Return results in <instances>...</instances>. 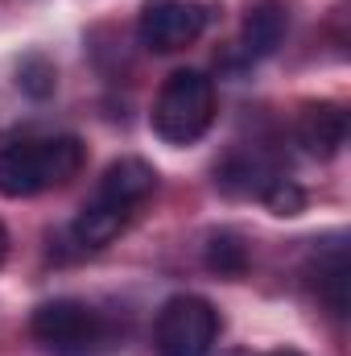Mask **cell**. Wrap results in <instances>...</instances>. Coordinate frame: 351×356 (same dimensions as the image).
Listing matches in <instances>:
<instances>
[{
    "label": "cell",
    "mask_w": 351,
    "mask_h": 356,
    "mask_svg": "<svg viewBox=\"0 0 351 356\" xmlns=\"http://www.w3.org/2000/svg\"><path fill=\"white\" fill-rule=\"evenodd\" d=\"M87 145L79 137H42L0 149V195L29 199L46 186H62L83 170Z\"/></svg>",
    "instance_id": "6da1fadb"
},
{
    "label": "cell",
    "mask_w": 351,
    "mask_h": 356,
    "mask_svg": "<svg viewBox=\"0 0 351 356\" xmlns=\"http://www.w3.org/2000/svg\"><path fill=\"white\" fill-rule=\"evenodd\" d=\"M215 120V83L203 71H174L153 104V133L170 145L198 141Z\"/></svg>",
    "instance_id": "7a4b0ae2"
},
{
    "label": "cell",
    "mask_w": 351,
    "mask_h": 356,
    "mask_svg": "<svg viewBox=\"0 0 351 356\" xmlns=\"http://www.w3.org/2000/svg\"><path fill=\"white\" fill-rule=\"evenodd\" d=\"M219 340V311L203 294H174L157 311V356H211Z\"/></svg>",
    "instance_id": "3957f363"
},
{
    "label": "cell",
    "mask_w": 351,
    "mask_h": 356,
    "mask_svg": "<svg viewBox=\"0 0 351 356\" xmlns=\"http://www.w3.org/2000/svg\"><path fill=\"white\" fill-rule=\"evenodd\" d=\"M207 17L211 8L203 0H145L137 33L153 54H178L203 38Z\"/></svg>",
    "instance_id": "277c9868"
},
{
    "label": "cell",
    "mask_w": 351,
    "mask_h": 356,
    "mask_svg": "<svg viewBox=\"0 0 351 356\" xmlns=\"http://www.w3.org/2000/svg\"><path fill=\"white\" fill-rule=\"evenodd\" d=\"M29 332L37 344L54 348V353H87L91 344L99 340L103 323L99 315L91 311L87 302L79 298H54V302H42L29 319Z\"/></svg>",
    "instance_id": "5b68a950"
},
{
    "label": "cell",
    "mask_w": 351,
    "mask_h": 356,
    "mask_svg": "<svg viewBox=\"0 0 351 356\" xmlns=\"http://www.w3.org/2000/svg\"><path fill=\"white\" fill-rule=\"evenodd\" d=\"M157 186V170L145 162V158H120L112 162L103 178H99V191H95V203L112 207V211H132L137 203H145Z\"/></svg>",
    "instance_id": "8992f818"
},
{
    "label": "cell",
    "mask_w": 351,
    "mask_h": 356,
    "mask_svg": "<svg viewBox=\"0 0 351 356\" xmlns=\"http://www.w3.org/2000/svg\"><path fill=\"white\" fill-rule=\"evenodd\" d=\"M298 141L306 145L310 158H335L348 145V112L331 99L306 104L298 116Z\"/></svg>",
    "instance_id": "52a82bcc"
},
{
    "label": "cell",
    "mask_w": 351,
    "mask_h": 356,
    "mask_svg": "<svg viewBox=\"0 0 351 356\" xmlns=\"http://www.w3.org/2000/svg\"><path fill=\"white\" fill-rule=\"evenodd\" d=\"M289 29V8L285 0H252L244 13V29H240V46L248 58H268Z\"/></svg>",
    "instance_id": "ba28073f"
},
{
    "label": "cell",
    "mask_w": 351,
    "mask_h": 356,
    "mask_svg": "<svg viewBox=\"0 0 351 356\" xmlns=\"http://www.w3.org/2000/svg\"><path fill=\"white\" fill-rule=\"evenodd\" d=\"M124 211H112V207H103V203H95L91 199L87 207L79 211V220L71 224V236H75V245L79 249H103V245H112L116 236H120V228H124Z\"/></svg>",
    "instance_id": "9c48e42d"
},
{
    "label": "cell",
    "mask_w": 351,
    "mask_h": 356,
    "mask_svg": "<svg viewBox=\"0 0 351 356\" xmlns=\"http://www.w3.org/2000/svg\"><path fill=\"white\" fill-rule=\"evenodd\" d=\"M207 269H215L219 277H240L248 269V249L236 232H215L207 241Z\"/></svg>",
    "instance_id": "30bf717a"
},
{
    "label": "cell",
    "mask_w": 351,
    "mask_h": 356,
    "mask_svg": "<svg viewBox=\"0 0 351 356\" xmlns=\"http://www.w3.org/2000/svg\"><path fill=\"white\" fill-rule=\"evenodd\" d=\"M261 199L273 216H298V211L306 207V191H302L293 178H281V175H273L261 186Z\"/></svg>",
    "instance_id": "8fae6325"
},
{
    "label": "cell",
    "mask_w": 351,
    "mask_h": 356,
    "mask_svg": "<svg viewBox=\"0 0 351 356\" xmlns=\"http://www.w3.org/2000/svg\"><path fill=\"white\" fill-rule=\"evenodd\" d=\"M17 83L29 91V95H50L54 83H58V71H54V63H46V58H25L21 63V71H17Z\"/></svg>",
    "instance_id": "7c38bea8"
},
{
    "label": "cell",
    "mask_w": 351,
    "mask_h": 356,
    "mask_svg": "<svg viewBox=\"0 0 351 356\" xmlns=\"http://www.w3.org/2000/svg\"><path fill=\"white\" fill-rule=\"evenodd\" d=\"M4 257H8V232H4V224H0V266H4Z\"/></svg>",
    "instance_id": "4fadbf2b"
},
{
    "label": "cell",
    "mask_w": 351,
    "mask_h": 356,
    "mask_svg": "<svg viewBox=\"0 0 351 356\" xmlns=\"http://www.w3.org/2000/svg\"><path fill=\"white\" fill-rule=\"evenodd\" d=\"M268 356H302V353H293V348H277V353H268Z\"/></svg>",
    "instance_id": "5bb4252c"
},
{
    "label": "cell",
    "mask_w": 351,
    "mask_h": 356,
    "mask_svg": "<svg viewBox=\"0 0 351 356\" xmlns=\"http://www.w3.org/2000/svg\"><path fill=\"white\" fill-rule=\"evenodd\" d=\"M228 356H252V353H244V348H236V353H228Z\"/></svg>",
    "instance_id": "9a60e30c"
}]
</instances>
